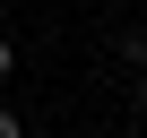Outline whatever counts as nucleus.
<instances>
[{"label":"nucleus","instance_id":"obj_2","mask_svg":"<svg viewBox=\"0 0 147 138\" xmlns=\"http://www.w3.org/2000/svg\"><path fill=\"white\" fill-rule=\"evenodd\" d=\"M0 138H18V121H9V112H0Z\"/></svg>","mask_w":147,"mask_h":138},{"label":"nucleus","instance_id":"obj_3","mask_svg":"<svg viewBox=\"0 0 147 138\" xmlns=\"http://www.w3.org/2000/svg\"><path fill=\"white\" fill-rule=\"evenodd\" d=\"M138 104H147V78H138Z\"/></svg>","mask_w":147,"mask_h":138},{"label":"nucleus","instance_id":"obj_1","mask_svg":"<svg viewBox=\"0 0 147 138\" xmlns=\"http://www.w3.org/2000/svg\"><path fill=\"white\" fill-rule=\"evenodd\" d=\"M9 69H18V52H9V43H0V78H9Z\"/></svg>","mask_w":147,"mask_h":138}]
</instances>
